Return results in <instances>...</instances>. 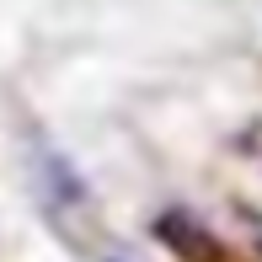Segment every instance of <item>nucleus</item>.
I'll use <instances>...</instances> for the list:
<instances>
[{
  "mask_svg": "<svg viewBox=\"0 0 262 262\" xmlns=\"http://www.w3.org/2000/svg\"><path fill=\"white\" fill-rule=\"evenodd\" d=\"M161 235L177 246V252H187V262H214V241L198 230L193 220H177L171 214V220H161Z\"/></svg>",
  "mask_w": 262,
  "mask_h": 262,
  "instance_id": "obj_1",
  "label": "nucleus"
}]
</instances>
